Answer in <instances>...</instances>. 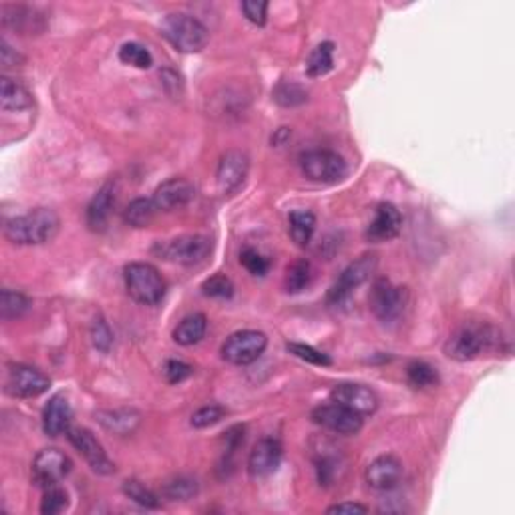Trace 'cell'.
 Returning a JSON list of instances; mask_svg holds the SVG:
<instances>
[{"mask_svg": "<svg viewBox=\"0 0 515 515\" xmlns=\"http://www.w3.org/2000/svg\"><path fill=\"white\" fill-rule=\"evenodd\" d=\"M274 99L276 103L282 105V107H297V105L306 103L308 93L300 85L292 81H282L274 89Z\"/></svg>", "mask_w": 515, "mask_h": 515, "instance_id": "e575fe53", "label": "cell"}, {"mask_svg": "<svg viewBox=\"0 0 515 515\" xmlns=\"http://www.w3.org/2000/svg\"><path fill=\"white\" fill-rule=\"evenodd\" d=\"M330 397L335 403L343 405L360 416L373 415L378 408V397L373 389L359 383H340L332 389Z\"/></svg>", "mask_w": 515, "mask_h": 515, "instance_id": "2e32d148", "label": "cell"}, {"mask_svg": "<svg viewBox=\"0 0 515 515\" xmlns=\"http://www.w3.org/2000/svg\"><path fill=\"white\" fill-rule=\"evenodd\" d=\"M33 95L11 77L0 79V109L6 111H28L33 109Z\"/></svg>", "mask_w": 515, "mask_h": 515, "instance_id": "cb8c5ba5", "label": "cell"}, {"mask_svg": "<svg viewBox=\"0 0 515 515\" xmlns=\"http://www.w3.org/2000/svg\"><path fill=\"white\" fill-rule=\"evenodd\" d=\"M0 63H3L4 69H9V67L20 65L22 63V57L19 55L17 51H12L9 47V43L3 41V43H0Z\"/></svg>", "mask_w": 515, "mask_h": 515, "instance_id": "ee69618b", "label": "cell"}, {"mask_svg": "<svg viewBox=\"0 0 515 515\" xmlns=\"http://www.w3.org/2000/svg\"><path fill=\"white\" fill-rule=\"evenodd\" d=\"M268 346V337L260 330H238L224 340L222 359L230 365L246 367L262 357Z\"/></svg>", "mask_w": 515, "mask_h": 515, "instance_id": "8992f818", "label": "cell"}, {"mask_svg": "<svg viewBox=\"0 0 515 515\" xmlns=\"http://www.w3.org/2000/svg\"><path fill=\"white\" fill-rule=\"evenodd\" d=\"M376 268V256L375 254H365L360 256L359 260H354L353 264L343 270V274L338 276L335 284L330 286V290L327 294V302L332 308L345 306L348 300H351V294L354 288H359L360 284H365Z\"/></svg>", "mask_w": 515, "mask_h": 515, "instance_id": "52a82bcc", "label": "cell"}, {"mask_svg": "<svg viewBox=\"0 0 515 515\" xmlns=\"http://www.w3.org/2000/svg\"><path fill=\"white\" fill-rule=\"evenodd\" d=\"M282 443L274 437L260 439L254 445V449L250 451L248 457V473L252 479H262V477H268L276 471L282 464Z\"/></svg>", "mask_w": 515, "mask_h": 515, "instance_id": "5bb4252c", "label": "cell"}, {"mask_svg": "<svg viewBox=\"0 0 515 515\" xmlns=\"http://www.w3.org/2000/svg\"><path fill=\"white\" fill-rule=\"evenodd\" d=\"M288 351H290L294 357L308 362V365H314V367H330L332 360L329 354H324L318 351V348L310 346V345H302V343H288L286 345Z\"/></svg>", "mask_w": 515, "mask_h": 515, "instance_id": "74e56055", "label": "cell"}, {"mask_svg": "<svg viewBox=\"0 0 515 515\" xmlns=\"http://www.w3.org/2000/svg\"><path fill=\"white\" fill-rule=\"evenodd\" d=\"M407 381L415 389H431L439 384V373L425 360H413L407 367Z\"/></svg>", "mask_w": 515, "mask_h": 515, "instance_id": "1f68e13d", "label": "cell"}, {"mask_svg": "<svg viewBox=\"0 0 515 515\" xmlns=\"http://www.w3.org/2000/svg\"><path fill=\"white\" fill-rule=\"evenodd\" d=\"M69 507V494L59 486H52L44 489L43 502H41V513L43 515H57L63 513Z\"/></svg>", "mask_w": 515, "mask_h": 515, "instance_id": "d590c367", "label": "cell"}, {"mask_svg": "<svg viewBox=\"0 0 515 515\" xmlns=\"http://www.w3.org/2000/svg\"><path fill=\"white\" fill-rule=\"evenodd\" d=\"M365 479L368 487L376 491H391L395 489L400 479H403V464L395 456H381L375 461H370Z\"/></svg>", "mask_w": 515, "mask_h": 515, "instance_id": "ac0fdd59", "label": "cell"}, {"mask_svg": "<svg viewBox=\"0 0 515 515\" xmlns=\"http://www.w3.org/2000/svg\"><path fill=\"white\" fill-rule=\"evenodd\" d=\"M95 421L113 435L127 437L141 425V413L135 408H113V411H97Z\"/></svg>", "mask_w": 515, "mask_h": 515, "instance_id": "603a6c76", "label": "cell"}, {"mask_svg": "<svg viewBox=\"0 0 515 515\" xmlns=\"http://www.w3.org/2000/svg\"><path fill=\"white\" fill-rule=\"evenodd\" d=\"M125 288L131 300L141 306H155L165 297V280L147 262H131L123 270Z\"/></svg>", "mask_w": 515, "mask_h": 515, "instance_id": "7a4b0ae2", "label": "cell"}, {"mask_svg": "<svg viewBox=\"0 0 515 515\" xmlns=\"http://www.w3.org/2000/svg\"><path fill=\"white\" fill-rule=\"evenodd\" d=\"M195 198V187L186 178H171L163 181L162 186H157L154 200L159 211H173L187 206L189 202Z\"/></svg>", "mask_w": 515, "mask_h": 515, "instance_id": "d6986e66", "label": "cell"}, {"mask_svg": "<svg viewBox=\"0 0 515 515\" xmlns=\"http://www.w3.org/2000/svg\"><path fill=\"white\" fill-rule=\"evenodd\" d=\"M206 330H208L206 314L194 313L186 316L184 321L178 324L176 330H173V340H176L179 346H194L206 337Z\"/></svg>", "mask_w": 515, "mask_h": 515, "instance_id": "d4e9b609", "label": "cell"}, {"mask_svg": "<svg viewBox=\"0 0 515 515\" xmlns=\"http://www.w3.org/2000/svg\"><path fill=\"white\" fill-rule=\"evenodd\" d=\"M242 12H244V17L250 22L262 27L266 25L268 19V3H264V0H244V3H242Z\"/></svg>", "mask_w": 515, "mask_h": 515, "instance_id": "7bdbcfd3", "label": "cell"}, {"mask_svg": "<svg viewBox=\"0 0 515 515\" xmlns=\"http://www.w3.org/2000/svg\"><path fill=\"white\" fill-rule=\"evenodd\" d=\"M226 415H228V411H226V408L219 407V405L202 407L192 415V427H195V429L211 427V425H216V423L222 421Z\"/></svg>", "mask_w": 515, "mask_h": 515, "instance_id": "60d3db41", "label": "cell"}, {"mask_svg": "<svg viewBox=\"0 0 515 515\" xmlns=\"http://www.w3.org/2000/svg\"><path fill=\"white\" fill-rule=\"evenodd\" d=\"M91 343L97 348V351L107 354L113 346V332L109 329V324L103 321V318H95L93 324H91Z\"/></svg>", "mask_w": 515, "mask_h": 515, "instance_id": "ab89813d", "label": "cell"}, {"mask_svg": "<svg viewBox=\"0 0 515 515\" xmlns=\"http://www.w3.org/2000/svg\"><path fill=\"white\" fill-rule=\"evenodd\" d=\"M154 252L168 262L181 264V266H198L206 262L211 254V240L206 236H179L168 242H159Z\"/></svg>", "mask_w": 515, "mask_h": 515, "instance_id": "277c9868", "label": "cell"}, {"mask_svg": "<svg viewBox=\"0 0 515 515\" xmlns=\"http://www.w3.org/2000/svg\"><path fill=\"white\" fill-rule=\"evenodd\" d=\"M163 375H165V378H168L170 384H179V383H184L186 378L194 375V367L187 365V362H184V360L171 359V360L165 362Z\"/></svg>", "mask_w": 515, "mask_h": 515, "instance_id": "b9f144b4", "label": "cell"}, {"mask_svg": "<svg viewBox=\"0 0 515 515\" xmlns=\"http://www.w3.org/2000/svg\"><path fill=\"white\" fill-rule=\"evenodd\" d=\"M250 171V159L240 149H230L226 151L218 163L216 179L218 187L222 189V194H234L236 189L244 186V181L248 178Z\"/></svg>", "mask_w": 515, "mask_h": 515, "instance_id": "9a60e30c", "label": "cell"}, {"mask_svg": "<svg viewBox=\"0 0 515 515\" xmlns=\"http://www.w3.org/2000/svg\"><path fill=\"white\" fill-rule=\"evenodd\" d=\"M400 230H403V216L389 202L378 203L375 210V218L367 226V240L373 244H383V242L395 240Z\"/></svg>", "mask_w": 515, "mask_h": 515, "instance_id": "e0dca14e", "label": "cell"}, {"mask_svg": "<svg viewBox=\"0 0 515 515\" xmlns=\"http://www.w3.org/2000/svg\"><path fill=\"white\" fill-rule=\"evenodd\" d=\"M157 211L159 208L155 206L154 200L138 198L125 208L123 219H125V224L131 226V228H147V226L155 219Z\"/></svg>", "mask_w": 515, "mask_h": 515, "instance_id": "f1b7e54d", "label": "cell"}, {"mask_svg": "<svg viewBox=\"0 0 515 515\" xmlns=\"http://www.w3.org/2000/svg\"><path fill=\"white\" fill-rule=\"evenodd\" d=\"M300 170L314 184H337L346 176V162L330 149H313L300 155Z\"/></svg>", "mask_w": 515, "mask_h": 515, "instance_id": "5b68a950", "label": "cell"}, {"mask_svg": "<svg viewBox=\"0 0 515 515\" xmlns=\"http://www.w3.org/2000/svg\"><path fill=\"white\" fill-rule=\"evenodd\" d=\"M198 481L192 479V477H176V479L165 483L162 494L168 502H189V499L198 495Z\"/></svg>", "mask_w": 515, "mask_h": 515, "instance_id": "4dcf8cb0", "label": "cell"}, {"mask_svg": "<svg viewBox=\"0 0 515 515\" xmlns=\"http://www.w3.org/2000/svg\"><path fill=\"white\" fill-rule=\"evenodd\" d=\"M0 12H3V25L17 30L20 35L27 36L41 35L43 30L47 28V19H44V14H41L36 9H30V6L3 4Z\"/></svg>", "mask_w": 515, "mask_h": 515, "instance_id": "ffe728a7", "label": "cell"}, {"mask_svg": "<svg viewBox=\"0 0 515 515\" xmlns=\"http://www.w3.org/2000/svg\"><path fill=\"white\" fill-rule=\"evenodd\" d=\"M123 494L131 499V502L146 507V510H159V507H162V502H159V497L154 491L143 486L138 479H127L123 483Z\"/></svg>", "mask_w": 515, "mask_h": 515, "instance_id": "d6a6232c", "label": "cell"}, {"mask_svg": "<svg viewBox=\"0 0 515 515\" xmlns=\"http://www.w3.org/2000/svg\"><path fill=\"white\" fill-rule=\"evenodd\" d=\"M51 386V378L43 370L30 365H11L6 373L4 389L19 399H36L44 395Z\"/></svg>", "mask_w": 515, "mask_h": 515, "instance_id": "9c48e42d", "label": "cell"}, {"mask_svg": "<svg viewBox=\"0 0 515 515\" xmlns=\"http://www.w3.org/2000/svg\"><path fill=\"white\" fill-rule=\"evenodd\" d=\"M370 510L367 505L357 503V502H343V503H337L327 510V513H368Z\"/></svg>", "mask_w": 515, "mask_h": 515, "instance_id": "f6af8a7d", "label": "cell"}, {"mask_svg": "<svg viewBox=\"0 0 515 515\" xmlns=\"http://www.w3.org/2000/svg\"><path fill=\"white\" fill-rule=\"evenodd\" d=\"M73 461L63 451L49 447L36 453L33 461V479L39 487L47 489L52 486H59L67 475L71 473Z\"/></svg>", "mask_w": 515, "mask_h": 515, "instance_id": "30bf717a", "label": "cell"}, {"mask_svg": "<svg viewBox=\"0 0 515 515\" xmlns=\"http://www.w3.org/2000/svg\"><path fill=\"white\" fill-rule=\"evenodd\" d=\"M240 264L244 266L252 276H266L270 272V260L264 254L258 252L254 248H244L240 252Z\"/></svg>", "mask_w": 515, "mask_h": 515, "instance_id": "f35d334b", "label": "cell"}, {"mask_svg": "<svg viewBox=\"0 0 515 515\" xmlns=\"http://www.w3.org/2000/svg\"><path fill=\"white\" fill-rule=\"evenodd\" d=\"M119 60L129 67H135V69H149V67L154 65L151 52L139 43H125L123 47L119 49Z\"/></svg>", "mask_w": 515, "mask_h": 515, "instance_id": "836d02e7", "label": "cell"}, {"mask_svg": "<svg viewBox=\"0 0 515 515\" xmlns=\"http://www.w3.org/2000/svg\"><path fill=\"white\" fill-rule=\"evenodd\" d=\"M30 306H33V302H30L27 294L9 290V288L0 292V318H3L4 322L22 318L28 313Z\"/></svg>", "mask_w": 515, "mask_h": 515, "instance_id": "83f0119b", "label": "cell"}, {"mask_svg": "<svg viewBox=\"0 0 515 515\" xmlns=\"http://www.w3.org/2000/svg\"><path fill=\"white\" fill-rule=\"evenodd\" d=\"M491 340L489 332L486 329H477V327H461L453 335L447 338V343L443 346L445 354L453 360L467 362L473 360L481 354L483 348L487 346Z\"/></svg>", "mask_w": 515, "mask_h": 515, "instance_id": "8fae6325", "label": "cell"}, {"mask_svg": "<svg viewBox=\"0 0 515 515\" xmlns=\"http://www.w3.org/2000/svg\"><path fill=\"white\" fill-rule=\"evenodd\" d=\"M313 421L316 425L332 431L338 435H357L362 429V416L343 405L332 400L329 405H321L313 411Z\"/></svg>", "mask_w": 515, "mask_h": 515, "instance_id": "4fadbf2b", "label": "cell"}, {"mask_svg": "<svg viewBox=\"0 0 515 515\" xmlns=\"http://www.w3.org/2000/svg\"><path fill=\"white\" fill-rule=\"evenodd\" d=\"M314 278V270L313 264L308 260H297L292 262L290 266L286 268V276H284V288L288 294H300L305 292L306 288L313 284Z\"/></svg>", "mask_w": 515, "mask_h": 515, "instance_id": "4316f807", "label": "cell"}, {"mask_svg": "<svg viewBox=\"0 0 515 515\" xmlns=\"http://www.w3.org/2000/svg\"><path fill=\"white\" fill-rule=\"evenodd\" d=\"M113 206H115V187L113 184H105L87 206V226L91 232L101 234L107 230Z\"/></svg>", "mask_w": 515, "mask_h": 515, "instance_id": "7402d4cb", "label": "cell"}, {"mask_svg": "<svg viewBox=\"0 0 515 515\" xmlns=\"http://www.w3.org/2000/svg\"><path fill=\"white\" fill-rule=\"evenodd\" d=\"M67 437H69L71 445L81 453V457L87 461L89 467L93 469L95 473H99V475L115 473V465H113V461L107 457V453H105L99 439L91 433L89 429L71 427L69 431H67Z\"/></svg>", "mask_w": 515, "mask_h": 515, "instance_id": "7c38bea8", "label": "cell"}, {"mask_svg": "<svg viewBox=\"0 0 515 515\" xmlns=\"http://www.w3.org/2000/svg\"><path fill=\"white\" fill-rule=\"evenodd\" d=\"M368 305L373 314L384 324L397 322L407 306V290L386 278H378L370 290Z\"/></svg>", "mask_w": 515, "mask_h": 515, "instance_id": "ba28073f", "label": "cell"}, {"mask_svg": "<svg viewBox=\"0 0 515 515\" xmlns=\"http://www.w3.org/2000/svg\"><path fill=\"white\" fill-rule=\"evenodd\" d=\"M316 230V216L313 211H292L290 214V236L298 246H308Z\"/></svg>", "mask_w": 515, "mask_h": 515, "instance_id": "f546056e", "label": "cell"}, {"mask_svg": "<svg viewBox=\"0 0 515 515\" xmlns=\"http://www.w3.org/2000/svg\"><path fill=\"white\" fill-rule=\"evenodd\" d=\"M60 218L55 210L36 208L6 222L4 238L17 246L47 244L59 234Z\"/></svg>", "mask_w": 515, "mask_h": 515, "instance_id": "6da1fadb", "label": "cell"}, {"mask_svg": "<svg viewBox=\"0 0 515 515\" xmlns=\"http://www.w3.org/2000/svg\"><path fill=\"white\" fill-rule=\"evenodd\" d=\"M203 297L230 300L234 297V282L226 274H216L202 284Z\"/></svg>", "mask_w": 515, "mask_h": 515, "instance_id": "8d00e7d4", "label": "cell"}, {"mask_svg": "<svg viewBox=\"0 0 515 515\" xmlns=\"http://www.w3.org/2000/svg\"><path fill=\"white\" fill-rule=\"evenodd\" d=\"M335 67V43H321L318 47L310 52L306 60V75L308 77H324Z\"/></svg>", "mask_w": 515, "mask_h": 515, "instance_id": "484cf974", "label": "cell"}, {"mask_svg": "<svg viewBox=\"0 0 515 515\" xmlns=\"http://www.w3.org/2000/svg\"><path fill=\"white\" fill-rule=\"evenodd\" d=\"M162 33L179 52H200L210 41V30L184 12L168 14L162 22Z\"/></svg>", "mask_w": 515, "mask_h": 515, "instance_id": "3957f363", "label": "cell"}, {"mask_svg": "<svg viewBox=\"0 0 515 515\" xmlns=\"http://www.w3.org/2000/svg\"><path fill=\"white\" fill-rule=\"evenodd\" d=\"M73 408L63 392L52 395L43 408V431L49 437H59L71 429Z\"/></svg>", "mask_w": 515, "mask_h": 515, "instance_id": "44dd1931", "label": "cell"}]
</instances>
